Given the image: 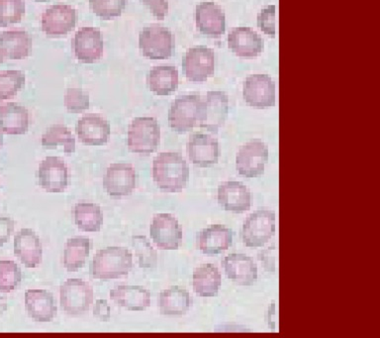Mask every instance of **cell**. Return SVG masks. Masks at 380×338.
Masks as SVG:
<instances>
[{"instance_id":"33","label":"cell","mask_w":380,"mask_h":338,"mask_svg":"<svg viewBox=\"0 0 380 338\" xmlns=\"http://www.w3.org/2000/svg\"><path fill=\"white\" fill-rule=\"evenodd\" d=\"M75 221L78 228L85 233H98L101 231L104 219L101 208L96 203H76L75 210Z\"/></svg>"},{"instance_id":"30","label":"cell","mask_w":380,"mask_h":338,"mask_svg":"<svg viewBox=\"0 0 380 338\" xmlns=\"http://www.w3.org/2000/svg\"><path fill=\"white\" fill-rule=\"evenodd\" d=\"M31 36L24 30H10L0 35V48L9 60H23L32 50Z\"/></svg>"},{"instance_id":"28","label":"cell","mask_w":380,"mask_h":338,"mask_svg":"<svg viewBox=\"0 0 380 338\" xmlns=\"http://www.w3.org/2000/svg\"><path fill=\"white\" fill-rule=\"evenodd\" d=\"M159 312L166 316H182L192 307V298L189 291L178 286L171 287L159 294Z\"/></svg>"},{"instance_id":"18","label":"cell","mask_w":380,"mask_h":338,"mask_svg":"<svg viewBox=\"0 0 380 338\" xmlns=\"http://www.w3.org/2000/svg\"><path fill=\"white\" fill-rule=\"evenodd\" d=\"M73 47L78 61L94 64L101 59L104 43L101 30L94 27H83L76 32Z\"/></svg>"},{"instance_id":"39","label":"cell","mask_w":380,"mask_h":338,"mask_svg":"<svg viewBox=\"0 0 380 338\" xmlns=\"http://www.w3.org/2000/svg\"><path fill=\"white\" fill-rule=\"evenodd\" d=\"M24 13V0H0V27L20 22Z\"/></svg>"},{"instance_id":"41","label":"cell","mask_w":380,"mask_h":338,"mask_svg":"<svg viewBox=\"0 0 380 338\" xmlns=\"http://www.w3.org/2000/svg\"><path fill=\"white\" fill-rule=\"evenodd\" d=\"M275 14H277V7L275 6H266L261 9V12L258 14V27L264 33L268 36L275 38L277 35V19H275Z\"/></svg>"},{"instance_id":"9","label":"cell","mask_w":380,"mask_h":338,"mask_svg":"<svg viewBox=\"0 0 380 338\" xmlns=\"http://www.w3.org/2000/svg\"><path fill=\"white\" fill-rule=\"evenodd\" d=\"M137 174L135 168L126 162L111 164L106 170L103 187L112 198L128 196L136 189Z\"/></svg>"},{"instance_id":"42","label":"cell","mask_w":380,"mask_h":338,"mask_svg":"<svg viewBox=\"0 0 380 338\" xmlns=\"http://www.w3.org/2000/svg\"><path fill=\"white\" fill-rule=\"evenodd\" d=\"M144 4H146L154 14L157 19L163 20L166 17L169 11L168 0H141Z\"/></svg>"},{"instance_id":"12","label":"cell","mask_w":380,"mask_h":338,"mask_svg":"<svg viewBox=\"0 0 380 338\" xmlns=\"http://www.w3.org/2000/svg\"><path fill=\"white\" fill-rule=\"evenodd\" d=\"M150 236L157 248L178 250L182 240V228L173 215L159 214L150 223Z\"/></svg>"},{"instance_id":"16","label":"cell","mask_w":380,"mask_h":338,"mask_svg":"<svg viewBox=\"0 0 380 338\" xmlns=\"http://www.w3.org/2000/svg\"><path fill=\"white\" fill-rule=\"evenodd\" d=\"M76 19V11L73 6L55 4L49 7L42 15V30L48 36H62L75 29Z\"/></svg>"},{"instance_id":"45","label":"cell","mask_w":380,"mask_h":338,"mask_svg":"<svg viewBox=\"0 0 380 338\" xmlns=\"http://www.w3.org/2000/svg\"><path fill=\"white\" fill-rule=\"evenodd\" d=\"M3 52H2L1 48H0V64H2L3 62Z\"/></svg>"},{"instance_id":"14","label":"cell","mask_w":380,"mask_h":338,"mask_svg":"<svg viewBox=\"0 0 380 338\" xmlns=\"http://www.w3.org/2000/svg\"><path fill=\"white\" fill-rule=\"evenodd\" d=\"M38 180L42 189L48 193H64L69 186V169L59 157L50 156L41 162Z\"/></svg>"},{"instance_id":"35","label":"cell","mask_w":380,"mask_h":338,"mask_svg":"<svg viewBox=\"0 0 380 338\" xmlns=\"http://www.w3.org/2000/svg\"><path fill=\"white\" fill-rule=\"evenodd\" d=\"M25 85V74L16 69L0 73V101H6L18 94Z\"/></svg>"},{"instance_id":"11","label":"cell","mask_w":380,"mask_h":338,"mask_svg":"<svg viewBox=\"0 0 380 338\" xmlns=\"http://www.w3.org/2000/svg\"><path fill=\"white\" fill-rule=\"evenodd\" d=\"M245 103L256 108H268L275 105V83L272 76L256 74L248 76L243 87Z\"/></svg>"},{"instance_id":"20","label":"cell","mask_w":380,"mask_h":338,"mask_svg":"<svg viewBox=\"0 0 380 338\" xmlns=\"http://www.w3.org/2000/svg\"><path fill=\"white\" fill-rule=\"evenodd\" d=\"M228 46L232 52L242 59H254L265 49V41L250 27H237L228 35Z\"/></svg>"},{"instance_id":"43","label":"cell","mask_w":380,"mask_h":338,"mask_svg":"<svg viewBox=\"0 0 380 338\" xmlns=\"http://www.w3.org/2000/svg\"><path fill=\"white\" fill-rule=\"evenodd\" d=\"M15 228V221L11 217H0V247L3 246L11 235H12Z\"/></svg>"},{"instance_id":"47","label":"cell","mask_w":380,"mask_h":338,"mask_svg":"<svg viewBox=\"0 0 380 338\" xmlns=\"http://www.w3.org/2000/svg\"><path fill=\"white\" fill-rule=\"evenodd\" d=\"M37 1H46V0H37Z\"/></svg>"},{"instance_id":"38","label":"cell","mask_w":380,"mask_h":338,"mask_svg":"<svg viewBox=\"0 0 380 338\" xmlns=\"http://www.w3.org/2000/svg\"><path fill=\"white\" fill-rule=\"evenodd\" d=\"M126 4L127 0H89L92 12L103 20L119 17Z\"/></svg>"},{"instance_id":"5","label":"cell","mask_w":380,"mask_h":338,"mask_svg":"<svg viewBox=\"0 0 380 338\" xmlns=\"http://www.w3.org/2000/svg\"><path fill=\"white\" fill-rule=\"evenodd\" d=\"M202 111V99L199 94L178 96L169 110V124L173 131L184 134L199 124Z\"/></svg>"},{"instance_id":"25","label":"cell","mask_w":380,"mask_h":338,"mask_svg":"<svg viewBox=\"0 0 380 338\" xmlns=\"http://www.w3.org/2000/svg\"><path fill=\"white\" fill-rule=\"evenodd\" d=\"M25 307L29 318L37 323H50L58 314L54 296L46 290H27Z\"/></svg>"},{"instance_id":"8","label":"cell","mask_w":380,"mask_h":338,"mask_svg":"<svg viewBox=\"0 0 380 338\" xmlns=\"http://www.w3.org/2000/svg\"><path fill=\"white\" fill-rule=\"evenodd\" d=\"M270 158L268 145L259 139L245 143L239 149L236 156V169L245 178H258L265 174Z\"/></svg>"},{"instance_id":"13","label":"cell","mask_w":380,"mask_h":338,"mask_svg":"<svg viewBox=\"0 0 380 338\" xmlns=\"http://www.w3.org/2000/svg\"><path fill=\"white\" fill-rule=\"evenodd\" d=\"M228 113V96L224 92H208L202 101L199 126L211 133H217L226 121Z\"/></svg>"},{"instance_id":"32","label":"cell","mask_w":380,"mask_h":338,"mask_svg":"<svg viewBox=\"0 0 380 338\" xmlns=\"http://www.w3.org/2000/svg\"><path fill=\"white\" fill-rule=\"evenodd\" d=\"M92 242L87 237L69 238L64 251V266L69 272L82 269L89 257Z\"/></svg>"},{"instance_id":"2","label":"cell","mask_w":380,"mask_h":338,"mask_svg":"<svg viewBox=\"0 0 380 338\" xmlns=\"http://www.w3.org/2000/svg\"><path fill=\"white\" fill-rule=\"evenodd\" d=\"M133 268V255L125 247L112 246L98 250L95 254L90 274L96 280L121 279Z\"/></svg>"},{"instance_id":"29","label":"cell","mask_w":380,"mask_h":338,"mask_svg":"<svg viewBox=\"0 0 380 338\" xmlns=\"http://www.w3.org/2000/svg\"><path fill=\"white\" fill-rule=\"evenodd\" d=\"M192 282L194 293L199 297H216L221 288V273L213 264H203L194 270Z\"/></svg>"},{"instance_id":"4","label":"cell","mask_w":380,"mask_h":338,"mask_svg":"<svg viewBox=\"0 0 380 338\" xmlns=\"http://www.w3.org/2000/svg\"><path fill=\"white\" fill-rule=\"evenodd\" d=\"M94 289L82 279H68L60 288V303L62 311L71 316H80L89 312L94 304Z\"/></svg>"},{"instance_id":"19","label":"cell","mask_w":380,"mask_h":338,"mask_svg":"<svg viewBox=\"0 0 380 338\" xmlns=\"http://www.w3.org/2000/svg\"><path fill=\"white\" fill-rule=\"evenodd\" d=\"M222 265L227 278L239 286H252L258 280V266L245 254H230L225 257Z\"/></svg>"},{"instance_id":"17","label":"cell","mask_w":380,"mask_h":338,"mask_svg":"<svg viewBox=\"0 0 380 338\" xmlns=\"http://www.w3.org/2000/svg\"><path fill=\"white\" fill-rule=\"evenodd\" d=\"M218 203L226 212L243 214L251 208V192L243 183L228 180L218 187Z\"/></svg>"},{"instance_id":"26","label":"cell","mask_w":380,"mask_h":338,"mask_svg":"<svg viewBox=\"0 0 380 338\" xmlns=\"http://www.w3.org/2000/svg\"><path fill=\"white\" fill-rule=\"evenodd\" d=\"M111 300L130 312H144L150 305V293L141 286H118L110 291Z\"/></svg>"},{"instance_id":"27","label":"cell","mask_w":380,"mask_h":338,"mask_svg":"<svg viewBox=\"0 0 380 338\" xmlns=\"http://www.w3.org/2000/svg\"><path fill=\"white\" fill-rule=\"evenodd\" d=\"M29 129L27 108L15 103L0 106V131L8 135H23Z\"/></svg>"},{"instance_id":"36","label":"cell","mask_w":380,"mask_h":338,"mask_svg":"<svg viewBox=\"0 0 380 338\" xmlns=\"http://www.w3.org/2000/svg\"><path fill=\"white\" fill-rule=\"evenodd\" d=\"M22 282V271L10 260H0V291L10 293Z\"/></svg>"},{"instance_id":"40","label":"cell","mask_w":380,"mask_h":338,"mask_svg":"<svg viewBox=\"0 0 380 338\" xmlns=\"http://www.w3.org/2000/svg\"><path fill=\"white\" fill-rule=\"evenodd\" d=\"M64 106L71 113H80L89 108V94L80 89H69L64 96Z\"/></svg>"},{"instance_id":"24","label":"cell","mask_w":380,"mask_h":338,"mask_svg":"<svg viewBox=\"0 0 380 338\" xmlns=\"http://www.w3.org/2000/svg\"><path fill=\"white\" fill-rule=\"evenodd\" d=\"M196 243L203 254L217 255L232 246L233 231L221 224H213L197 233Z\"/></svg>"},{"instance_id":"6","label":"cell","mask_w":380,"mask_h":338,"mask_svg":"<svg viewBox=\"0 0 380 338\" xmlns=\"http://www.w3.org/2000/svg\"><path fill=\"white\" fill-rule=\"evenodd\" d=\"M277 217L273 210H259L252 212L243 224V242L250 248H258L270 242L275 233Z\"/></svg>"},{"instance_id":"34","label":"cell","mask_w":380,"mask_h":338,"mask_svg":"<svg viewBox=\"0 0 380 338\" xmlns=\"http://www.w3.org/2000/svg\"><path fill=\"white\" fill-rule=\"evenodd\" d=\"M42 146L47 149H55L58 146L64 147L66 154L76 152V138L68 127L62 124H55L49 127L41 139Z\"/></svg>"},{"instance_id":"37","label":"cell","mask_w":380,"mask_h":338,"mask_svg":"<svg viewBox=\"0 0 380 338\" xmlns=\"http://www.w3.org/2000/svg\"><path fill=\"white\" fill-rule=\"evenodd\" d=\"M132 246L135 249L139 266L141 268H155L157 265V253L154 247L150 245L146 236L134 235L132 237Z\"/></svg>"},{"instance_id":"44","label":"cell","mask_w":380,"mask_h":338,"mask_svg":"<svg viewBox=\"0 0 380 338\" xmlns=\"http://www.w3.org/2000/svg\"><path fill=\"white\" fill-rule=\"evenodd\" d=\"M94 316L102 323H108L111 319V307L106 300H96L94 307Z\"/></svg>"},{"instance_id":"46","label":"cell","mask_w":380,"mask_h":338,"mask_svg":"<svg viewBox=\"0 0 380 338\" xmlns=\"http://www.w3.org/2000/svg\"><path fill=\"white\" fill-rule=\"evenodd\" d=\"M2 146H3V135L0 133V149H1Z\"/></svg>"},{"instance_id":"22","label":"cell","mask_w":380,"mask_h":338,"mask_svg":"<svg viewBox=\"0 0 380 338\" xmlns=\"http://www.w3.org/2000/svg\"><path fill=\"white\" fill-rule=\"evenodd\" d=\"M14 255L27 268H36L43 259L40 237L31 228H22L14 237Z\"/></svg>"},{"instance_id":"10","label":"cell","mask_w":380,"mask_h":338,"mask_svg":"<svg viewBox=\"0 0 380 338\" xmlns=\"http://www.w3.org/2000/svg\"><path fill=\"white\" fill-rule=\"evenodd\" d=\"M182 71L191 82H205L214 75V52L206 46L190 48L182 59Z\"/></svg>"},{"instance_id":"31","label":"cell","mask_w":380,"mask_h":338,"mask_svg":"<svg viewBox=\"0 0 380 338\" xmlns=\"http://www.w3.org/2000/svg\"><path fill=\"white\" fill-rule=\"evenodd\" d=\"M147 85L157 96H170L178 87V69L173 66L154 67L148 73Z\"/></svg>"},{"instance_id":"23","label":"cell","mask_w":380,"mask_h":338,"mask_svg":"<svg viewBox=\"0 0 380 338\" xmlns=\"http://www.w3.org/2000/svg\"><path fill=\"white\" fill-rule=\"evenodd\" d=\"M197 28L203 35L218 38L226 31V18L221 7L213 1H203L196 6Z\"/></svg>"},{"instance_id":"21","label":"cell","mask_w":380,"mask_h":338,"mask_svg":"<svg viewBox=\"0 0 380 338\" xmlns=\"http://www.w3.org/2000/svg\"><path fill=\"white\" fill-rule=\"evenodd\" d=\"M76 132L83 144L103 146L110 138L111 126L105 118L90 113L78 120Z\"/></svg>"},{"instance_id":"7","label":"cell","mask_w":380,"mask_h":338,"mask_svg":"<svg viewBox=\"0 0 380 338\" xmlns=\"http://www.w3.org/2000/svg\"><path fill=\"white\" fill-rule=\"evenodd\" d=\"M175 46V37L171 30L159 25L144 28L139 36L141 52L150 60L170 59Z\"/></svg>"},{"instance_id":"15","label":"cell","mask_w":380,"mask_h":338,"mask_svg":"<svg viewBox=\"0 0 380 338\" xmlns=\"http://www.w3.org/2000/svg\"><path fill=\"white\" fill-rule=\"evenodd\" d=\"M187 155L190 161L198 168H210L216 165L219 160V143L209 134H192L187 142Z\"/></svg>"},{"instance_id":"1","label":"cell","mask_w":380,"mask_h":338,"mask_svg":"<svg viewBox=\"0 0 380 338\" xmlns=\"http://www.w3.org/2000/svg\"><path fill=\"white\" fill-rule=\"evenodd\" d=\"M189 167L182 155L163 152L153 162V179L164 193H180L189 184Z\"/></svg>"},{"instance_id":"3","label":"cell","mask_w":380,"mask_h":338,"mask_svg":"<svg viewBox=\"0 0 380 338\" xmlns=\"http://www.w3.org/2000/svg\"><path fill=\"white\" fill-rule=\"evenodd\" d=\"M161 142V126L154 117H136L129 125L127 145L130 152L150 155Z\"/></svg>"}]
</instances>
